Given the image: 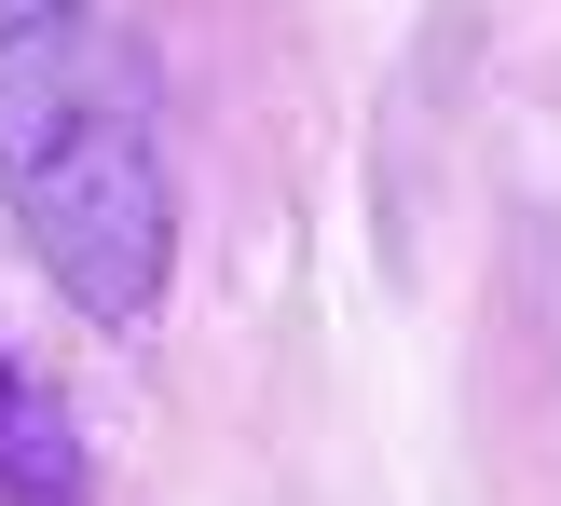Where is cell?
I'll return each mask as SVG.
<instances>
[{
	"label": "cell",
	"mask_w": 561,
	"mask_h": 506,
	"mask_svg": "<svg viewBox=\"0 0 561 506\" xmlns=\"http://www.w3.org/2000/svg\"><path fill=\"white\" fill-rule=\"evenodd\" d=\"M0 206L42 246V274L82 315L137 329L164 301L179 261V192H164V137H151V82H137L124 27L96 0L0 27Z\"/></svg>",
	"instance_id": "1"
},
{
	"label": "cell",
	"mask_w": 561,
	"mask_h": 506,
	"mask_svg": "<svg viewBox=\"0 0 561 506\" xmlns=\"http://www.w3.org/2000/svg\"><path fill=\"white\" fill-rule=\"evenodd\" d=\"M0 506H82V425L27 356H0Z\"/></svg>",
	"instance_id": "2"
},
{
	"label": "cell",
	"mask_w": 561,
	"mask_h": 506,
	"mask_svg": "<svg viewBox=\"0 0 561 506\" xmlns=\"http://www.w3.org/2000/svg\"><path fill=\"white\" fill-rule=\"evenodd\" d=\"M14 14H55V0H0V27H14Z\"/></svg>",
	"instance_id": "3"
}]
</instances>
